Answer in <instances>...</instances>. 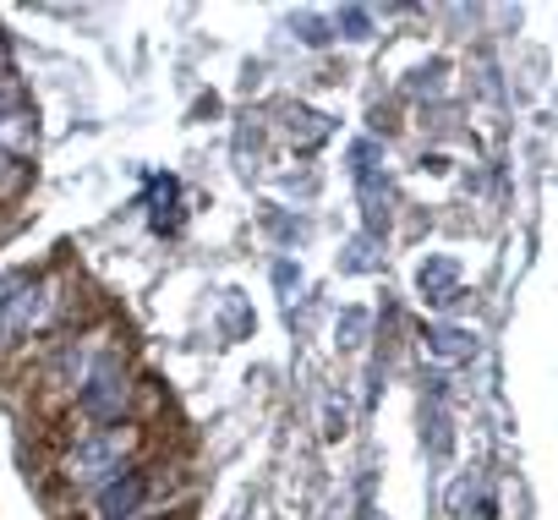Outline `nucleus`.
Listing matches in <instances>:
<instances>
[{
    "label": "nucleus",
    "mask_w": 558,
    "mask_h": 520,
    "mask_svg": "<svg viewBox=\"0 0 558 520\" xmlns=\"http://www.w3.org/2000/svg\"><path fill=\"white\" fill-rule=\"evenodd\" d=\"M121 400H126V384H121V367L105 362L94 378H83V411L94 422H116L121 416Z\"/></svg>",
    "instance_id": "1"
},
{
    "label": "nucleus",
    "mask_w": 558,
    "mask_h": 520,
    "mask_svg": "<svg viewBox=\"0 0 558 520\" xmlns=\"http://www.w3.org/2000/svg\"><path fill=\"white\" fill-rule=\"evenodd\" d=\"M121 471V433H99L94 444H83L72 455V476L77 482H110Z\"/></svg>",
    "instance_id": "2"
},
{
    "label": "nucleus",
    "mask_w": 558,
    "mask_h": 520,
    "mask_svg": "<svg viewBox=\"0 0 558 520\" xmlns=\"http://www.w3.org/2000/svg\"><path fill=\"white\" fill-rule=\"evenodd\" d=\"M143 493H148V482H143L137 471H132L126 482H110V487H105V498H99V509H105V520H137L132 509L143 504Z\"/></svg>",
    "instance_id": "3"
},
{
    "label": "nucleus",
    "mask_w": 558,
    "mask_h": 520,
    "mask_svg": "<svg viewBox=\"0 0 558 520\" xmlns=\"http://www.w3.org/2000/svg\"><path fill=\"white\" fill-rule=\"evenodd\" d=\"M28 186V165H17L12 154H0V197H17Z\"/></svg>",
    "instance_id": "4"
},
{
    "label": "nucleus",
    "mask_w": 558,
    "mask_h": 520,
    "mask_svg": "<svg viewBox=\"0 0 558 520\" xmlns=\"http://www.w3.org/2000/svg\"><path fill=\"white\" fill-rule=\"evenodd\" d=\"M449 280H454V264H433V269H422V291L438 302V291H449Z\"/></svg>",
    "instance_id": "5"
},
{
    "label": "nucleus",
    "mask_w": 558,
    "mask_h": 520,
    "mask_svg": "<svg viewBox=\"0 0 558 520\" xmlns=\"http://www.w3.org/2000/svg\"><path fill=\"white\" fill-rule=\"evenodd\" d=\"M433 351H438V356H460V351H465V335H460V329H438V335H433Z\"/></svg>",
    "instance_id": "6"
}]
</instances>
